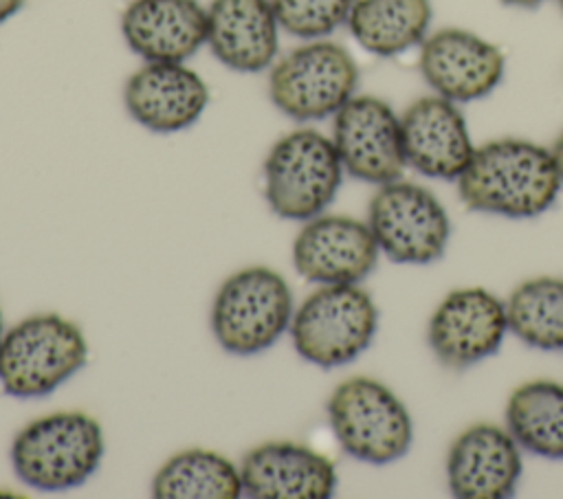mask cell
<instances>
[{
    "label": "cell",
    "mask_w": 563,
    "mask_h": 499,
    "mask_svg": "<svg viewBox=\"0 0 563 499\" xmlns=\"http://www.w3.org/2000/svg\"><path fill=\"white\" fill-rule=\"evenodd\" d=\"M559 189L550 149L512 136L477 145L457 176L460 200L471 211L517 220L548 211Z\"/></svg>",
    "instance_id": "cell-1"
},
{
    "label": "cell",
    "mask_w": 563,
    "mask_h": 499,
    "mask_svg": "<svg viewBox=\"0 0 563 499\" xmlns=\"http://www.w3.org/2000/svg\"><path fill=\"white\" fill-rule=\"evenodd\" d=\"M101 424L84 411H55L24 424L11 444L18 479L57 492L84 484L101 464Z\"/></svg>",
    "instance_id": "cell-2"
},
{
    "label": "cell",
    "mask_w": 563,
    "mask_h": 499,
    "mask_svg": "<svg viewBox=\"0 0 563 499\" xmlns=\"http://www.w3.org/2000/svg\"><path fill=\"white\" fill-rule=\"evenodd\" d=\"M88 361L79 325L55 312L15 323L0 341V387L15 398H40L55 391Z\"/></svg>",
    "instance_id": "cell-3"
},
{
    "label": "cell",
    "mask_w": 563,
    "mask_h": 499,
    "mask_svg": "<svg viewBox=\"0 0 563 499\" xmlns=\"http://www.w3.org/2000/svg\"><path fill=\"white\" fill-rule=\"evenodd\" d=\"M292 312L288 281L268 266H246L220 284L211 306V330L224 352L251 356L277 343Z\"/></svg>",
    "instance_id": "cell-4"
},
{
    "label": "cell",
    "mask_w": 563,
    "mask_h": 499,
    "mask_svg": "<svg viewBox=\"0 0 563 499\" xmlns=\"http://www.w3.org/2000/svg\"><path fill=\"white\" fill-rule=\"evenodd\" d=\"M343 165L330 136L299 127L279 136L264 160V196L284 220H310L336 196Z\"/></svg>",
    "instance_id": "cell-5"
},
{
    "label": "cell",
    "mask_w": 563,
    "mask_h": 499,
    "mask_svg": "<svg viewBox=\"0 0 563 499\" xmlns=\"http://www.w3.org/2000/svg\"><path fill=\"white\" fill-rule=\"evenodd\" d=\"M378 328V310L356 284H323L292 312L290 339L297 354L323 369L352 363Z\"/></svg>",
    "instance_id": "cell-6"
},
{
    "label": "cell",
    "mask_w": 563,
    "mask_h": 499,
    "mask_svg": "<svg viewBox=\"0 0 563 499\" xmlns=\"http://www.w3.org/2000/svg\"><path fill=\"white\" fill-rule=\"evenodd\" d=\"M325 409L336 442L354 459L389 464L411 446L413 426L407 407L376 378L343 380L330 393Z\"/></svg>",
    "instance_id": "cell-7"
},
{
    "label": "cell",
    "mask_w": 563,
    "mask_h": 499,
    "mask_svg": "<svg viewBox=\"0 0 563 499\" xmlns=\"http://www.w3.org/2000/svg\"><path fill=\"white\" fill-rule=\"evenodd\" d=\"M358 86V66L352 53L325 37L306 40L277 59L268 75L273 106L295 121L334 117Z\"/></svg>",
    "instance_id": "cell-8"
},
{
    "label": "cell",
    "mask_w": 563,
    "mask_h": 499,
    "mask_svg": "<svg viewBox=\"0 0 563 499\" xmlns=\"http://www.w3.org/2000/svg\"><path fill=\"white\" fill-rule=\"evenodd\" d=\"M378 248L396 264H431L446 251L451 222L442 202L407 180L378 185L367 207Z\"/></svg>",
    "instance_id": "cell-9"
},
{
    "label": "cell",
    "mask_w": 563,
    "mask_h": 499,
    "mask_svg": "<svg viewBox=\"0 0 563 499\" xmlns=\"http://www.w3.org/2000/svg\"><path fill=\"white\" fill-rule=\"evenodd\" d=\"M418 70L435 95L468 103L488 97L499 86L506 57L486 37L446 26L429 33L418 46Z\"/></svg>",
    "instance_id": "cell-10"
},
{
    "label": "cell",
    "mask_w": 563,
    "mask_h": 499,
    "mask_svg": "<svg viewBox=\"0 0 563 499\" xmlns=\"http://www.w3.org/2000/svg\"><path fill=\"white\" fill-rule=\"evenodd\" d=\"M332 143L343 171L372 185L396 180L407 167L400 117L372 95H354L334 114Z\"/></svg>",
    "instance_id": "cell-11"
},
{
    "label": "cell",
    "mask_w": 563,
    "mask_h": 499,
    "mask_svg": "<svg viewBox=\"0 0 563 499\" xmlns=\"http://www.w3.org/2000/svg\"><path fill=\"white\" fill-rule=\"evenodd\" d=\"M508 332L506 303L486 288L451 290L433 310L427 341L435 358L466 369L495 354Z\"/></svg>",
    "instance_id": "cell-12"
},
{
    "label": "cell",
    "mask_w": 563,
    "mask_h": 499,
    "mask_svg": "<svg viewBox=\"0 0 563 499\" xmlns=\"http://www.w3.org/2000/svg\"><path fill=\"white\" fill-rule=\"evenodd\" d=\"M367 222L347 215H314L292 242L295 270L314 284H358L378 262Z\"/></svg>",
    "instance_id": "cell-13"
},
{
    "label": "cell",
    "mask_w": 563,
    "mask_h": 499,
    "mask_svg": "<svg viewBox=\"0 0 563 499\" xmlns=\"http://www.w3.org/2000/svg\"><path fill=\"white\" fill-rule=\"evenodd\" d=\"M209 103L205 79L185 62H145L123 86L128 114L150 132L172 134L194 125Z\"/></svg>",
    "instance_id": "cell-14"
},
{
    "label": "cell",
    "mask_w": 563,
    "mask_h": 499,
    "mask_svg": "<svg viewBox=\"0 0 563 499\" xmlns=\"http://www.w3.org/2000/svg\"><path fill=\"white\" fill-rule=\"evenodd\" d=\"M400 134L407 165L429 178L457 180L475 149L457 103L435 92L405 108Z\"/></svg>",
    "instance_id": "cell-15"
},
{
    "label": "cell",
    "mask_w": 563,
    "mask_h": 499,
    "mask_svg": "<svg viewBox=\"0 0 563 499\" xmlns=\"http://www.w3.org/2000/svg\"><path fill=\"white\" fill-rule=\"evenodd\" d=\"M521 446L508 429L477 422L464 429L446 453V481L462 499H504L521 475Z\"/></svg>",
    "instance_id": "cell-16"
},
{
    "label": "cell",
    "mask_w": 563,
    "mask_h": 499,
    "mask_svg": "<svg viewBox=\"0 0 563 499\" xmlns=\"http://www.w3.org/2000/svg\"><path fill=\"white\" fill-rule=\"evenodd\" d=\"M240 477L244 495L253 499H325L336 488L332 459L288 440L264 442L246 451Z\"/></svg>",
    "instance_id": "cell-17"
},
{
    "label": "cell",
    "mask_w": 563,
    "mask_h": 499,
    "mask_svg": "<svg viewBox=\"0 0 563 499\" xmlns=\"http://www.w3.org/2000/svg\"><path fill=\"white\" fill-rule=\"evenodd\" d=\"M121 35L145 62H185L207 44V7L200 0H130Z\"/></svg>",
    "instance_id": "cell-18"
},
{
    "label": "cell",
    "mask_w": 563,
    "mask_h": 499,
    "mask_svg": "<svg viewBox=\"0 0 563 499\" xmlns=\"http://www.w3.org/2000/svg\"><path fill=\"white\" fill-rule=\"evenodd\" d=\"M279 22L271 0H211L207 46L235 73H262L275 64Z\"/></svg>",
    "instance_id": "cell-19"
},
{
    "label": "cell",
    "mask_w": 563,
    "mask_h": 499,
    "mask_svg": "<svg viewBox=\"0 0 563 499\" xmlns=\"http://www.w3.org/2000/svg\"><path fill=\"white\" fill-rule=\"evenodd\" d=\"M431 20V0H356L345 24L361 48L394 57L420 46Z\"/></svg>",
    "instance_id": "cell-20"
},
{
    "label": "cell",
    "mask_w": 563,
    "mask_h": 499,
    "mask_svg": "<svg viewBox=\"0 0 563 499\" xmlns=\"http://www.w3.org/2000/svg\"><path fill=\"white\" fill-rule=\"evenodd\" d=\"M506 429L539 457L563 459V382L528 380L506 402Z\"/></svg>",
    "instance_id": "cell-21"
},
{
    "label": "cell",
    "mask_w": 563,
    "mask_h": 499,
    "mask_svg": "<svg viewBox=\"0 0 563 499\" xmlns=\"http://www.w3.org/2000/svg\"><path fill=\"white\" fill-rule=\"evenodd\" d=\"M158 499H238L244 495L240 468L209 448H187L172 455L152 479Z\"/></svg>",
    "instance_id": "cell-22"
},
{
    "label": "cell",
    "mask_w": 563,
    "mask_h": 499,
    "mask_svg": "<svg viewBox=\"0 0 563 499\" xmlns=\"http://www.w3.org/2000/svg\"><path fill=\"white\" fill-rule=\"evenodd\" d=\"M506 319L508 330L526 345L548 352L563 350V279L521 281L506 301Z\"/></svg>",
    "instance_id": "cell-23"
},
{
    "label": "cell",
    "mask_w": 563,
    "mask_h": 499,
    "mask_svg": "<svg viewBox=\"0 0 563 499\" xmlns=\"http://www.w3.org/2000/svg\"><path fill=\"white\" fill-rule=\"evenodd\" d=\"M282 31L299 40H319L347 22L356 0H271Z\"/></svg>",
    "instance_id": "cell-24"
},
{
    "label": "cell",
    "mask_w": 563,
    "mask_h": 499,
    "mask_svg": "<svg viewBox=\"0 0 563 499\" xmlns=\"http://www.w3.org/2000/svg\"><path fill=\"white\" fill-rule=\"evenodd\" d=\"M550 156H552L554 169H556L559 180H561V187H563V132L554 138V143H552V147H550Z\"/></svg>",
    "instance_id": "cell-25"
},
{
    "label": "cell",
    "mask_w": 563,
    "mask_h": 499,
    "mask_svg": "<svg viewBox=\"0 0 563 499\" xmlns=\"http://www.w3.org/2000/svg\"><path fill=\"white\" fill-rule=\"evenodd\" d=\"M26 0H0V24H4L9 18H13Z\"/></svg>",
    "instance_id": "cell-26"
},
{
    "label": "cell",
    "mask_w": 563,
    "mask_h": 499,
    "mask_svg": "<svg viewBox=\"0 0 563 499\" xmlns=\"http://www.w3.org/2000/svg\"><path fill=\"white\" fill-rule=\"evenodd\" d=\"M499 2L506 7H512V9H534L545 0H499Z\"/></svg>",
    "instance_id": "cell-27"
},
{
    "label": "cell",
    "mask_w": 563,
    "mask_h": 499,
    "mask_svg": "<svg viewBox=\"0 0 563 499\" xmlns=\"http://www.w3.org/2000/svg\"><path fill=\"white\" fill-rule=\"evenodd\" d=\"M2 334H4V332H2V312H0V341H2Z\"/></svg>",
    "instance_id": "cell-28"
},
{
    "label": "cell",
    "mask_w": 563,
    "mask_h": 499,
    "mask_svg": "<svg viewBox=\"0 0 563 499\" xmlns=\"http://www.w3.org/2000/svg\"><path fill=\"white\" fill-rule=\"evenodd\" d=\"M559 7H561V13H563V0H559Z\"/></svg>",
    "instance_id": "cell-29"
}]
</instances>
